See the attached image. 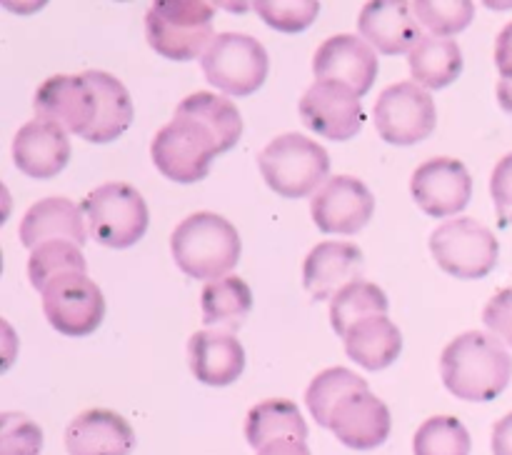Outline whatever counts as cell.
<instances>
[{
	"instance_id": "cell-37",
	"label": "cell",
	"mask_w": 512,
	"mask_h": 455,
	"mask_svg": "<svg viewBox=\"0 0 512 455\" xmlns=\"http://www.w3.org/2000/svg\"><path fill=\"white\" fill-rule=\"evenodd\" d=\"M490 193H493L500 225L508 228L512 225V153L495 165L493 178H490Z\"/></svg>"
},
{
	"instance_id": "cell-29",
	"label": "cell",
	"mask_w": 512,
	"mask_h": 455,
	"mask_svg": "<svg viewBox=\"0 0 512 455\" xmlns=\"http://www.w3.org/2000/svg\"><path fill=\"white\" fill-rule=\"evenodd\" d=\"M388 313V295L368 280H355L340 290L330 303V323L338 335H345L355 323L373 315Z\"/></svg>"
},
{
	"instance_id": "cell-26",
	"label": "cell",
	"mask_w": 512,
	"mask_h": 455,
	"mask_svg": "<svg viewBox=\"0 0 512 455\" xmlns=\"http://www.w3.org/2000/svg\"><path fill=\"white\" fill-rule=\"evenodd\" d=\"M203 323L210 330L238 333L253 310V293L238 275H225L203 288Z\"/></svg>"
},
{
	"instance_id": "cell-6",
	"label": "cell",
	"mask_w": 512,
	"mask_h": 455,
	"mask_svg": "<svg viewBox=\"0 0 512 455\" xmlns=\"http://www.w3.org/2000/svg\"><path fill=\"white\" fill-rule=\"evenodd\" d=\"M223 153L218 138L203 123L185 115H175L155 133L150 155L165 178L173 183H198L208 175L215 155Z\"/></svg>"
},
{
	"instance_id": "cell-17",
	"label": "cell",
	"mask_w": 512,
	"mask_h": 455,
	"mask_svg": "<svg viewBox=\"0 0 512 455\" xmlns=\"http://www.w3.org/2000/svg\"><path fill=\"white\" fill-rule=\"evenodd\" d=\"M133 448V425L108 408H93L75 415L65 430L68 455H130Z\"/></svg>"
},
{
	"instance_id": "cell-7",
	"label": "cell",
	"mask_w": 512,
	"mask_h": 455,
	"mask_svg": "<svg viewBox=\"0 0 512 455\" xmlns=\"http://www.w3.org/2000/svg\"><path fill=\"white\" fill-rule=\"evenodd\" d=\"M430 253L435 263L453 278L478 280L493 273L498 265L500 243L488 225L460 215L433 230Z\"/></svg>"
},
{
	"instance_id": "cell-20",
	"label": "cell",
	"mask_w": 512,
	"mask_h": 455,
	"mask_svg": "<svg viewBox=\"0 0 512 455\" xmlns=\"http://www.w3.org/2000/svg\"><path fill=\"white\" fill-rule=\"evenodd\" d=\"M360 35L383 55L408 53L423 38L420 23L408 3L398 0H373L360 10Z\"/></svg>"
},
{
	"instance_id": "cell-21",
	"label": "cell",
	"mask_w": 512,
	"mask_h": 455,
	"mask_svg": "<svg viewBox=\"0 0 512 455\" xmlns=\"http://www.w3.org/2000/svg\"><path fill=\"white\" fill-rule=\"evenodd\" d=\"M188 363L200 383L225 388L245 370V350L233 333L205 328L190 338Z\"/></svg>"
},
{
	"instance_id": "cell-2",
	"label": "cell",
	"mask_w": 512,
	"mask_h": 455,
	"mask_svg": "<svg viewBox=\"0 0 512 455\" xmlns=\"http://www.w3.org/2000/svg\"><path fill=\"white\" fill-rule=\"evenodd\" d=\"M170 250L183 273L195 280H218L238 265L240 233L218 213H193L173 230Z\"/></svg>"
},
{
	"instance_id": "cell-36",
	"label": "cell",
	"mask_w": 512,
	"mask_h": 455,
	"mask_svg": "<svg viewBox=\"0 0 512 455\" xmlns=\"http://www.w3.org/2000/svg\"><path fill=\"white\" fill-rule=\"evenodd\" d=\"M483 323L500 343L512 345V288H503L488 300Z\"/></svg>"
},
{
	"instance_id": "cell-11",
	"label": "cell",
	"mask_w": 512,
	"mask_h": 455,
	"mask_svg": "<svg viewBox=\"0 0 512 455\" xmlns=\"http://www.w3.org/2000/svg\"><path fill=\"white\" fill-rule=\"evenodd\" d=\"M300 118L328 140H350L365 123L360 95L333 80H315L300 98Z\"/></svg>"
},
{
	"instance_id": "cell-32",
	"label": "cell",
	"mask_w": 512,
	"mask_h": 455,
	"mask_svg": "<svg viewBox=\"0 0 512 455\" xmlns=\"http://www.w3.org/2000/svg\"><path fill=\"white\" fill-rule=\"evenodd\" d=\"M473 440L468 428L453 415H433L413 438L415 455H470Z\"/></svg>"
},
{
	"instance_id": "cell-38",
	"label": "cell",
	"mask_w": 512,
	"mask_h": 455,
	"mask_svg": "<svg viewBox=\"0 0 512 455\" xmlns=\"http://www.w3.org/2000/svg\"><path fill=\"white\" fill-rule=\"evenodd\" d=\"M495 65L503 78L512 80V23L500 30L498 43H495Z\"/></svg>"
},
{
	"instance_id": "cell-25",
	"label": "cell",
	"mask_w": 512,
	"mask_h": 455,
	"mask_svg": "<svg viewBox=\"0 0 512 455\" xmlns=\"http://www.w3.org/2000/svg\"><path fill=\"white\" fill-rule=\"evenodd\" d=\"M410 73L420 88H448L463 73V50L453 38L423 35L410 50Z\"/></svg>"
},
{
	"instance_id": "cell-12",
	"label": "cell",
	"mask_w": 512,
	"mask_h": 455,
	"mask_svg": "<svg viewBox=\"0 0 512 455\" xmlns=\"http://www.w3.org/2000/svg\"><path fill=\"white\" fill-rule=\"evenodd\" d=\"M35 115L65 133L85 138L98 118V98L90 80L80 75H53L35 93Z\"/></svg>"
},
{
	"instance_id": "cell-23",
	"label": "cell",
	"mask_w": 512,
	"mask_h": 455,
	"mask_svg": "<svg viewBox=\"0 0 512 455\" xmlns=\"http://www.w3.org/2000/svg\"><path fill=\"white\" fill-rule=\"evenodd\" d=\"M345 353L365 370H383L395 363L403 350V333L388 315H373L355 323L343 335Z\"/></svg>"
},
{
	"instance_id": "cell-10",
	"label": "cell",
	"mask_w": 512,
	"mask_h": 455,
	"mask_svg": "<svg viewBox=\"0 0 512 455\" xmlns=\"http://www.w3.org/2000/svg\"><path fill=\"white\" fill-rule=\"evenodd\" d=\"M43 313L58 333L80 338L100 328L105 318V298L88 275L70 273L43 290Z\"/></svg>"
},
{
	"instance_id": "cell-27",
	"label": "cell",
	"mask_w": 512,
	"mask_h": 455,
	"mask_svg": "<svg viewBox=\"0 0 512 455\" xmlns=\"http://www.w3.org/2000/svg\"><path fill=\"white\" fill-rule=\"evenodd\" d=\"M245 438L260 450L268 445L270 440L278 438H308V423H305L303 413L293 400L285 398H270L255 405L245 420Z\"/></svg>"
},
{
	"instance_id": "cell-19",
	"label": "cell",
	"mask_w": 512,
	"mask_h": 455,
	"mask_svg": "<svg viewBox=\"0 0 512 455\" xmlns=\"http://www.w3.org/2000/svg\"><path fill=\"white\" fill-rule=\"evenodd\" d=\"M13 160L30 178H55L70 160L68 133L48 120H30L15 133Z\"/></svg>"
},
{
	"instance_id": "cell-18",
	"label": "cell",
	"mask_w": 512,
	"mask_h": 455,
	"mask_svg": "<svg viewBox=\"0 0 512 455\" xmlns=\"http://www.w3.org/2000/svg\"><path fill=\"white\" fill-rule=\"evenodd\" d=\"M363 260V250L353 243L325 240L315 245L303 263L305 290L315 300H333L340 290L358 280Z\"/></svg>"
},
{
	"instance_id": "cell-34",
	"label": "cell",
	"mask_w": 512,
	"mask_h": 455,
	"mask_svg": "<svg viewBox=\"0 0 512 455\" xmlns=\"http://www.w3.org/2000/svg\"><path fill=\"white\" fill-rule=\"evenodd\" d=\"M43 430L23 413L0 415V455H40Z\"/></svg>"
},
{
	"instance_id": "cell-3",
	"label": "cell",
	"mask_w": 512,
	"mask_h": 455,
	"mask_svg": "<svg viewBox=\"0 0 512 455\" xmlns=\"http://www.w3.org/2000/svg\"><path fill=\"white\" fill-rule=\"evenodd\" d=\"M213 15V5L198 0H160L145 15V38L155 53L185 63L213 43Z\"/></svg>"
},
{
	"instance_id": "cell-16",
	"label": "cell",
	"mask_w": 512,
	"mask_h": 455,
	"mask_svg": "<svg viewBox=\"0 0 512 455\" xmlns=\"http://www.w3.org/2000/svg\"><path fill=\"white\" fill-rule=\"evenodd\" d=\"M328 428L335 438L353 450H373L388 440L393 420L383 400L370 388L350 393L330 415Z\"/></svg>"
},
{
	"instance_id": "cell-40",
	"label": "cell",
	"mask_w": 512,
	"mask_h": 455,
	"mask_svg": "<svg viewBox=\"0 0 512 455\" xmlns=\"http://www.w3.org/2000/svg\"><path fill=\"white\" fill-rule=\"evenodd\" d=\"M493 455H512V413L500 418L493 428Z\"/></svg>"
},
{
	"instance_id": "cell-15",
	"label": "cell",
	"mask_w": 512,
	"mask_h": 455,
	"mask_svg": "<svg viewBox=\"0 0 512 455\" xmlns=\"http://www.w3.org/2000/svg\"><path fill=\"white\" fill-rule=\"evenodd\" d=\"M313 70L318 80H333L365 95L378 78V55L373 45L358 35H333L315 53Z\"/></svg>"
},
{
	"instance_id": "cell-22",
	"label": "cell",
	"mask_w": 512,
	"mask_h": 455,
	"mask_svg": "<svg viewBox=\"0 0 512 455\" xmlns=\"http://www.w3.org/2000/svg\"><path fill=\"white\" fill-rule=\"evenodd\" d=\"M88 230H85L83 210L70 198H45L28 208L20 220V243L35 250L50 240H68L83 248Z\"/></svg>"
},
{
	"instance_id": "cell-33",
	"label": "cell",
	"mask_w": 512,
	"mask_h": 455,
	"mask_svg": "<svg viewBox=\"0 0 512 455\" xmlns=\"http://www.w3.org/2000/svg\"><path fill=\"white\" fill-rule=\"evenodd\" d=\"M410 8H413L418 23L428 28L430 35H440V38L465 30L475 15V5L468 0H460V3H410Z\"/></svg>"
},
{
	"instance_id": "cell-5",
	"label": "cell",
	"mask_w": 512,
	"mask_h": 455,
	"mask_svg": "<svg viewBox=\"0 0 512 455\" xmlns=\"http://www.w3.org/2000/svg\"><path fill=\"white\" fill-rule=\"evenodd\" d=\"M90 235L105 248H130L150 223L148 203L128 183H105L90 190L80 203Z\"/></svg>"
},
{
	"instance_id": "cell-8",
	"label": "cell",
	"mask_w": 512,
	"mask_h": 455,
	"mask_svg": "<svg viewBox=\"0 0 512 455\" xmlns=\"http://www.w3.org/2000/svg\"><path fill=\"white\" fill-rule=\"evenodd\" d=\"M268 70V50L253 35L220 33L203 55L208 83L230 95L255 93L268 78Z\"/></svg>"
},
{
	"instance_id": "cell-14",
	"label": "cell",
	"mask_w": 512,
	"mask_h": 455,
	"mask_svg": "<svg viewBox=\"0 0 512 455\" xmlns=\"http://www.w3.org/2000/svg\"><path fill=\"white\" fill-rule=\"evenodd\" d=\"M415 203L433 218L458 215L473 195V178L455 158H433L420 165L410 180Z\"/></svg>"
},
{
	"instance_id": "cell-31",
	"label": "cell",
	"mask_w": 512,
	"mask_h": 455,
	"mask_svg": "<svg viewBox=\"0 0 512 455\" xmlns=\"http://www.w3.org/2000/svg\"><path fill=\"white\" fill-rule=\"evenodd\" d=\"M70 273H85L83 248L68 240H50L35 248L28 260V278L35 290L43 293L53 280Z\"/></svg>"
},
{
	"instance_id": "cell-41",
	"label": "cell",
	"mask_w": 512,
	"mask_h": 455,
	"mask_svg": "<svg viewBox=\"0 0 512 455\" xmlns=\"http://www.w3.org/2000/svg\"><path fill=\"white\" fill-rule=\"evenodd\" d=\"M495 95H498V103L505 113H512V80L500 78L498 88H495Z\"/></svg>"
},
{
	"instance_id": "cell-28",
	"label": "cell",
	"mask_w": 512,
	"mask_h": 455,
	"mask_svg": "<svg viewBox=\"0 0 512 455\" xmlns=\"http://www.w3.org/2000/svg\"><path fill=\"white\" fill-rule=\"evenodd\" d=\"M175 115H185V118H193L198 123H203L218 138L223 153L235 148V143L243 135V118H240V110L235 108V103H230L223 95L208 93V90L188 95L175 108Z\"/></svg>"
},
{
	"instance_id": "cell-13",
	"label": "cell",
	"mask_w": 512,
	"mask_h": 455,
	"mask_svg": "<svg viewBox=\"0 0 512 455\" xmlns=\"http://www.w3.org/2000/svg\"><path fill=\"white\" fill-rule=\"evenodd\" d=\"M310 213L323 233L353 235L373 218L375 198L363 180L353 175H335L315 193Z\"/></svg>"
},
{
	"instance_id": "cell-35",
	"label": "cell",
	"mask_w": 512,
	"mask_h": 455,
	"mask_svg": "<svg viewBox=\"0 0 512 455\" xmlns=\"http://www.w3.org/2000/svg\"><path fill=\"white\" fill-rule=\"evenodd\" d=\"M255 13L270 25V28L280 30V33H300L308 28L320 13L318 0H303V3H275V0H265V3H255Z\"/></svg>"
},
{
	"instance_id": "cell-4",
	"label": "cell",
	"mask_w": 512,
	"mask_h": 455,
	"mask_svg": "<svg viewBox=\"0 0 512 455\" xmlns=\"http://www.w3.org/2000/svg\"><path fill=\"white\" fill-rule=\"evenodd\" d=\"M258 163L265 183L283 198H305L328 183V150L300 133H285L270 140Z\"/></svg>"
},
{
	"instance_id": "cell-24",
	"label": "cell",
	"mask_w": 512,
	"mask_h": 455,
	"mask_svg": "<svg viewBox=\"0 0 512 455\" xmlns=\"http://www.w3.org/2000/svg\"><path fill=\"white\" fill-rule=\"evenodd\" d=\"M83 75L90 80L95 98H98V118L85 140L98 145L113 143L133 123V100H130L128 88L105 70H85Z\"/></svg>"
},
{
	"instance_id": "cell-9",
	"label": "cell",
	"mask_w": 512,
	"mask_h": 455,
	"mask_svg": "<svg viewBox=\"0 0 512 455\" xmlns=\"http://www.w3.org/2000/svg\"><path fill=\"white\" fill-rule=\"evenodd\" d=\"M375 128L390 145H415L428 138L438 123L435 103L418 83H395L380 93L373 110Z\"/></svg>"
},
{
	"instance_id": "cell-39",
	"label": "cell",
	"mask_w": 512,
	"mask_h": 455,
	"mask_svg": "<svg viewBox=\"0 0 512 455\" xmlns=\"http://www.w3.org/2000/svg\"><path fill=\"white\" fill-rule=\"evenodd\" d=\"M258 455H313L308 443L300 438H278L258 450Z\"/></svg>"
},
{
	"instance_id": "cell-30",
	"label": "cell",
	"mask_w": 512,
	"mask_h": 455,
	"mask_svg": "<svg viewBox=\"0 0 512 455\" xmlns=\"http://www.w3.org/2000/svg\"><path fill=\"white\" fill-rule=\"evenodd\" d=\"M365 388H370L368 380L360 378L355 370L328 368L313 378L308 393H305V403H308L310 415H313L323 428H328L333 410L338 408L350 393H355V390H365Z\"/></svg>"
},
{
	"instance_id": "cell-1",
	"label": "cell",
	"mask_w": 512,
	"mask_h": 455,
	"mask_svg": "<svg viewBox=\"0 0 512 455\" xmlns=\"http://www.w3.org/2000/svg\"><path fill=\"white\" fill-rule=\"evenodd\" d=\"M443 383L455 398L490 403L508 388L512 358L495 335L468 330L458 335L440 355Z\"/></svg>"
}]
</instances>
